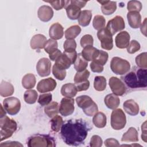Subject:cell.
Listing matches in <instances>:
<instances>
[{"label":"cell","mask_w":147,"mask_h":147,"mask_svg":"<svg viewBox=\"0 0 147 147\" xmlns=\"http://www.w3.org/2000/svg\"><path fill=\"white\" fill-rule=\"evenodd\" d=\"M91 129V127L84 120L71 119L63 123L60 136L66 144L78 146L84 142Z\"/></svg>","instance_id":"obj_1"},{"label":"cell","mask_w":147,"mask_h":147,"mask_svg":"<svg viewBox=\"0 0 147 147\" xmlns=\"http://www.w3.org/2000/svg\"><path fill=\"white\" fill-rule=\"evenodd\" d=\"M126 86L133 90L146 88L147 86V70L145 68H133V69L121 77Z\"/></svg>","instance_id":"obj_2"},{"label":"cell","mask_w":147,"mask_h":147,"mask_svg":"<svg viewBox=\"0 0 147 147\" xmlns=\"http://www.w3.org/2000/svg\"><path fill=\"white\" fill-rule=\"evenodd\" d=\"M1 141L10 137L17 129V122L13 119L5 115L0 118Z\"/></svg>","instance_id":"obj_3"},{"label":"cell","mask_w":147,"mask_h":147,"mask_svg":"<svg viewBox=\"0 0 147 147\" xmlns=\"http://www.w3.org/2000/svg\"><path fill=\"white\" fill-rule=\"evenodd\" d=\"M76 102L84 114L89 117L93 116L98 111L97 105L88 95H81L76 98Z\"/></svg>","instance_id":"obj_4"},{"label":"cell","mask_w":147,"mask_h":147,"mask_svg":"<svg viewBox=\"0 0 147 147\" xmlns=\"http://www.w3.org/2000/svg\"><path fill=\"white\" fill-rule=\"evenodd\" d=\"M27 145L29 147L55 146V141L53 137L48 134H34L29 137Z\"/></svg>","instance_id":"obj_5"},{"label":"cell","mask_w":147,"mask_h":147,"mask_svg":"<svg viewBox=\"0 0 147 147\" xmlns=\"http://www.w3.org/2000/svg\"><path fill=\"white\" fill-rule=\"evenodd\" d=\"M77 55L76 51L69 52L64 51L55 60V65L61 69H68L72 64H74Z\"/></svg>","instance_id":"obj_6"},{"label":"cell","mask_w":147,"mask_h":147,"mask_svg":"<svg viewBox=\"0 0 147 147\" xmlns=\"http://www.w3.org/2000/svg\"><path fill=\"white\" fill-rule=\"evenodd\" d=\"M111 71L117 75H125L130 69V64L128 61L119 57H114L110 62Z\"/></svg>","instance_id":"obj_7"},{"label":"cell","mask_w":147,"mask_h":147,"mask_svg":"<svg viewBox=\"0 0 147 147\" xmlns=\"http://www.w3.org/2000/svg\"><path fill=\"white\" fill-rule=\"evenodd\" d=\"M126 117L123 110L121 109H114L111 114V126L116 130H121L125 126Z\"/></svg>","instance_id":"obj_8"},{"label":"cell","mask_w":147,"mask_h":147,"mask_svg":"<svg viewBox=\"0 0 147 147\" xmlns=\"http://www.w3.org/2000/svg\"><path fill=\"white\" fill-rule=\"evenodd\" d=\"M98 39L100 41L101 47L106 50H111L113 47V35L106 28H103L97 33Z\"/></svg>","instance_id":"obj_9"},{"label":"cell","mask_w":147,"mask_h":147,"mask_svg":"<svg viewBox=\"0 0 147 147\" xmlns=\"http://www.w3.org/2000/svg\"><path fill=\"white\" fill-rule=\"evenodd\" d=\"M3 105L5 111L11 115H16L21 109L20 100L16 97L11 96L5 99Z\"/></svg>","instance_id":"obj_10"},{"label":"cell","mask_w":147,"mask_h":147,"mask_svg":"<svg viewBox=\"0 0 147 147\" xmlns=\"http://www.w3.org/2000/svg\"><path fill=\"white\" fill-rule=\"evenodd\" d=\"M75 100L72 98H63L61 102L59 108V111L61 115L67 117L71 115L75 109Z\"/></svg>","instance_id":"obj_11"},{"label":"cell","mask_w":147,"mask_h":147,"mask_svg":"<svg viewBox=\"0 0 147 147\" xmlns=\"http://www.w3.org/2000/svg\"><path fill=\"white\" fill-rule=\"evenodd\" d=\"M125 27V24L124 20L121 16H117L111 20H109L106 26V28L110 31L113 36L117 32L124 29Z\"/></svg>","instance_id":"obj_12"},{"label":"cell","mask_w":147,"mask_h":147,"mask_svg":"<svg viewBox=\"0 0 147 147\" xmlns=\"http://www.w3.org/2000/svg\"><path fill=\"white\" fill-rule=\"evenodd\" d=\"M109 84L113 94L117 96H122L126 92V87L124 83L117 77L110 78Z\"/></svg>","instance_id":"obj_13"},{"label":"cell","mask_w":147,"mask_h":147,"mask_svg":"<svg viewBox=\"0 0 147 147\" xmlns=\"http://www.w3.org/2000/svg\"><path fill=\"white\" fill-rule=\"evenodd\" d=\"M52 64L51 61L45 57L40 59L36 65V71L41 77H45L49 75L51 73Z\"/></svg>","instance_id":"obj_14"},{"label":"cell","mask_w":147,"mask_h":147,"mask_svg":"<svg viewBox=\"0 0 147 147\" xmlns=\"http://www.w3.org/2000/svg\"><path fill=\"white\" fill-rule=\"evenodd\" d=\"M57 86V83L52 78L44 79L40 80L37 85V90L41 93H45L54 90Z\"/></svg>","instance_id":"obj_15"},{"label":"cell","mask_w":147,"mask_h":147,"mask_svg":"<svg viewBox=\"0 0 147 147\" xmlns=\"http://www.w3.org/2000/svg\"><path fill=\"white\" fill-rule=\"evenodd\" d=\"M67 17L72 20L78 19L81 13V9L75 4L72 1H65L64 6Z\"/></svg>","instance_id":"obj_16"},{"label":"cell","mask_w":147,"mask_h":147,"mask_svg":"<svg viewBox=\"0 0 147 147\" xmlns=\"http://www.w3.org/2000/svg\"><path fill=\"white\" fill-rule=\"evenodd\" d=\"M130 34L127 31L119 32L115 37V41L117 47L119 49H124L128 47L130 43Z\"/></svg>","instance_id":"obj_17"},{"label":"cell","mask_w":147,"mask_h":147,"mask_svg":"<svg viewBox=\"0 0 147 147\" xmlns=\"http://www.w3.org/2000/svg\"><path fill=\"white\" fill-rule=\"evenodd\" d=\"M37 16L41 21L48 22L50 21L53 16V9L48 5H42L38 9Z\"/></svg>","instance_id":"obj_18"},{"label":"cell","mask_w":147,"mask_h":147,"mask_svg":"<svg viewBox=\"0 0 147 147\" xmlns=\"http://www.w3.org/2000/svg\"><path fill=\"white\" fill-rule=\"evenodd\" d=\"M49 37L55 40L61 39L64 35L63 27L58 22L52 24L49 30Z\"/></svg>","instance_id":"obj_19"},{"label":"cell","mask_w":147,"mask_h":147,"mask_svg":"<svg viewBox=\"0 0 147 147\" xmlns=\"http://www.w3.org/2000/svg\"><path fill=\"white\" fill-rule=\"evenodd\" d=\"M47 41V37L41 34H37L32 37L30 40V47L33 49L44 48Z\"/></svg>","instance_id":"obj_20"},{"label":"cell","mask_w":147,"mask_h":147,"mask_svg":"<svg viewBox=\"0 0 147 147\" xmlns=\"http://www.w3.org/2000/svg\"><path fill=\"white\" fill-rule=\"evenodd\" d=\"M125 111L130 115L135 116L139 113V106L133 99L126 100L123 105Z\"/></svg>","instance_id":"obj_21"},{"label":"cell","mask_w":147,"mask_h":147,"mask_svg":"<svg viewBox=\"0 0 147 147\" xmlns=\"http://www.w3.org/2000/svg\"><path fill=\"white\" fill-rule=\"evenodd\" d=\"M127 18L130 26L133 29L138 28L141 23V16L139 12L129 11L127 14Z\"/></svg>","instance_id":"obj_22"},{"label":"cell","mask_w":147,"mask_h":147,"mask_svg":"<svg viewBox=\"0 0 147 147\" xmlns=\"http://www.w3.org/2000/svg\"><path fill=\"white\" fill-rule=\"evenodd\" d=\"M98 2L101 4V10L105 15H111L117 9L116 2L110 1H98Z\"/></svg>","instance_id":"obj_23"},{"label":"cell","mask_w":147,"mask_h":147,"mask_svg":"<svg viewBox=\"0 0 147 147\" xmlns=\"http://www.w3.org/2000/svg\"><path fill=\"white\" fill-rule=\"evenodd\" d=\"M99 50L92 46L86 47L82 51V56L88 61L94 60L99 53Z\"/></svg>","instance_id":"obj_24"},{"label":"cell","mask_w":147,"mask_h":147,"mask_svg":"<svg viewBox=\"0 0 147 147\" xmlns=\"http://www.w3.org/2000/svg\"><path fill=\"white\" fill-rule=\"evenodd\" d=\"M104 102L107 108L114 110L119 106L120 103V99L117 96V95L113 93L107 95L105 97Z\"/></svg>","instance_id":"obj_25"},{"label":"cell","mask_w":147,"mask_h":147,"mask_svg":"<svg viewBox=\"0 0 147 147\" xmlns=\"http://www.w3.org/2000/svg\"><path fill=\"white\" fill-rule=\"evenodd\" d=\"M78 90L73 83H67L62 86L61 88V94L63 96L67 98H73L77 94Z\"/></svg>","instance_id":"obj_26"},{"label":"cell","mask_w":147,"mask_h":147,"mask_svg":"<svg viewBox=\"0 0 147 147\" xmlns=\"http://www.w3.org/2000/svg\"><path fill=\"white\" fill-rule=\"evenodd\" d=\"M121 141L124 142H137L138 141V137L136 129L133 127H130L127 131L123 134Z\"/></svg>","instance_id":"obj_27"},{"label":"cell","mask_w":147,"mask_h":147,"mask_svg":"<svg viewBox=\"0 0 147 147\" xmlns=\"http://www.w3.org/2000/svg\"><path fill=\"white\" fill-rule=\"evenodd\" d=\"M14 88L9 82L2 80L0 84V95L2 97L9 96L13 94Z\"/></svg>","instance_id":"obj_28"},{"label":"cell","mask_w":147,"mask_h":147,"mask_svg":"<svg viewBox=\"0 0 147 147\" xmlns=\"http://www.w3.org/2000/svg\"><path fill=\"white\" fill-rule=\"evenodd\" d=\"M92 18V12L91 10H84L81 11L80 16L78 19V23L80 25L85 27L88 26Z\"/></svg>","instance_id":"obj_29"},{"label":"cell","mask_w":147,"mask_h":147,"mask_svg":"<svg viewBox=\"0 0 147 147\" xmlns=\"http://www.w3.org/2000/svg\"><path fill=\"white\" fill-rule=\"evenodd\" d=\"M93 124L98 128H103L106 125L107 118L102 112H97L94 115L92 118Z\"/></svg>","instance_id":"obj_30"},{"label":"cell","mask_w":147,"mask_h":147,"mask_svg":"<svg viewBox=\"0 0 147 147\" xmlns=\"http://www.w3.org/2000/svg\"><path fill=\"white\" fill-rule=\"evenodd\" d=\"M36 77L32 74H27L22 79V85L26 89L33 88L36 84Z\"/></svg>","instance_id":"obj_31"},{"label":"cell","mask_w":147,"mask_h":147,"mask_svg":"<svg viewBox=\"0 0 147 147\" xmlns=\"http://www.w3.org/2000/svg\"><path fill=\"white\" fill-rule=\"evenodd\" d=\"M74 68L77 72H81L85 70L88 65V61L82 56V53L77 55L76 59L74 63Z\"/></svg>","instance_id":"obj_32"},{"label":"cell","mask_w":147,"mask_h":147,"mask_svg":"<svg viewBox=\"0 0 147 147\" xmlns=\"http://www.w3.org/2000/svg\"><path fill=\"white\" fill-rule=\"evenodd\" d=\"M80 32V27L77 25H75L70 26L65 31V37L67 40H74Z\"/></svg>","instance_id":"obj_33"},{"label":"cell","mask_w":147,"mask_h":147,"mask_svg":"<svg viewBox=\"0 0 147 147\" xmlns=\"http://www.w3.org/2000/svg\"><path fill=\"white\" fill-rule=\"evenodd\" d=\"M59 104L56 102H52L44 108L45 113L50 118H52L56 115L59 111Z\"/></svg>","instance_id":"obj_34"},{"label":"cell","mask_w":147,"mask_h":147,"mask_svg":"<svg viewBox=\"0 0 147 147\" xmlns=\"http://www.w3.org/2000/svg\"><path fill=\"white\" fill-rule=\"evenodd\" d=\"M107 83L106 78L103 76H96L95 77L94 87L95 90L102 91L106 88Z\"/></svg>","instance_id":"obj_35"},{"label":"cell","mask_w":147,"mask_h":147,"mask_svg":"<svg viewBox=\"0 0 147 147\" xmlns=\"http://www.w3.org/2000/svg\"><path fill=\"white\" fill-rule=\"evenodd\" d=\"M38 94L36 90H26L24 92V100L26 103L28 104H33L34 103L37 99Z\"/></svg>","instance_id":"obj_36"},{"label":"cell","mask_w":147,"mask_h":147,"mask_svg":"<svg viewBox=\"0 0 147 147\" xmlns=\"http://www.w3.org/2000/svg\"><path fill=\"white\" fill-rule=\"evenodd\" d=\"M51 129L54 132H58L63 124V120L61 116L56 115L51 120Z\"/></svg>","instance_id":"obj_37"},{"label":"cell","mask_w":147,"mask_h":147,"mask_svg":"<svg viewBox=\"0 0 147 147\" xmlns=\"http://www.w3.org/2000/svg\"><path fill=\"white\" fill-rule=\"evenodd\" d=\"M106 20L105 17L101 15H96L94 17L92 21V25L95 29L100 30L105 28Z\"/></svg>","instance_id":"obj_38"},{"label":"cell","mask_w":147,"mask_h":147,"mask_svg":"<svg viewBox=\"0 0 147 147\" xmlns=\"http://www.w3.org/2000/svg\"><path fill=\"white\" fill-rule=\"evenodd\" d=\"M58 48V44L57 42L53 39H49L47 40L45 47H44V50L45 51L49 54H51L52 53L56 51Z\"/></svg>","instance_id":"obj_39"},{"label":"cell","mask_w":147,"mask_h":147,"mask_svg":"<svg viewBox=\"0 0 147 147\" xmlns=\"http://www.w3.org/2000/svg\"><path fill=\"white\" fill-rule=\"evenodd\" d=\"M90 74V72L86 69L81 72H77L74 76L75 84L87 80Z\"/></svg>","instance_id":"obj_40"},{"label":"cell","mask_w":147,"mask_h":147,"mask_svg":"<svg viewBox=\"0 0 147 147\" xmlns=\"http://www.w3.org/2000/svg\"><path fill=\"white\" fill-rule=\"evenodd\" d=\"M136 63L138 67L141 68H147V53L143 52L139 54L136 57Z\"/></svg>","instance_id":"obj_41"},{"label":"cell","mask_w":147,"mask_h":147,"mask_svg":"<svg viewBox=\"0 0 147 147\" xmlns=\"http://www.w3.org/2000/svg\"><path fill=\"white\" fill-rule=\"evenodd\" d=\"M108 58H109V55L107 52L102 51V50L101 51L99 50L98 56L92 61L96 63L97 64H99L103 66L107 63V61L108 60Z\"/></svg>","instance_id":"obj_42"},{"label":"cell","mask_w":147,"mask_h":147,"mask_svg":"<svg viewBox=\"0 0 147 147\" xmlns=\"http://www.w3.org/2000/svg\"><path fill=\"white\" fill-rule=\"evenodd\" d=\"M127 9L129 11L140 12L142 9V3L138 1H130L127 3Z\"/></svg>","instance_id":"obj_43"},{"label":"cell","mask_w":147,"mask_h":147,"mask_svg":"<svg viewBox=\"0 0 147 147\" xmlns=\"http://www.w3.org/2000/svg\"><path fill=\"white\" fill-rule=\"evenodd\" d=\"M52 74L57 79L63 80L65 79L67 72L65 69H61L54 64L52 68Z\"/></svg>","instance_id":"obj_44"},{"label":"cell","mask_w":147,"mask_h":147,"mask_svg":"<svg viewBox=\"0 0 147 147\" xmlns=\"http://www.w3.org/2000/svg\"><path fill=\"white\" fill-rule=\"evenodd\" d=\"M52 99V95L51 93H46L41 94L38 99V103L41 106H47L49 104Z\"/></svg>","instance_id":"obj_45"},{"label":"cell","mask_w":147,"mask_h":147,"mask_svg":"<svg viewBox=\"0 0 147 147\" xmlns=\"http://www.w3.org/2000/svg\"><path fill=\"white\" fill-rule=\"evenodd\" d=\"M63 48L65 52L75 51L76 48V42L75 40H66L64 41Z\"/></svg>","instance_id":"obj_46"},{"label":"cell","mask_w":147,"mask_h":147,"mask_svg":"<svg viewBox=\"0 0 147 147\" xmlns=\"http://www.w3.org/2000/svg\"><path fill=\"white\" fill-rule=\"evenodd\" d=\"M93 41H94V39L91 35L85 34L81 38L80 43L81 46L83 48H85L88 46H92Z\"/></svg>","instance_id":"obj_47"},{"label":"cell","mask_w":147,"mask_h":147,"mask_svg":"<svg viewBox=\"0 0 147 147\" xmlns=\"http://www.w3.org/2000/svg\"><path fill=\"white\" fill-rule=\"evenodd\" d=\"M141 46L140 43L136 40H133L129 43L127 47V52L130 54H133L140 49Z\"/></svg>","instance_id":"obj_48"},{"label":"cell","mask_w":147,"mask_h":147,"mask_svg":"<svg viewBox=\"0 0 147 147\" xmlns=\"http://www.w3.org/2000/svg\"><path fill=\"white\" fill-rule=\"evenodd\" d=\"M103 144L102 139L98 135L92 136L90 141V146L92 147H100Z\"/></svg>","instance_id":"obj_49"},{"label":"cell","mask_w":147,"mask_h":147,"mask_svg":"<svg viewBox=\"0 0 147 147\" xmlns=\"http://www.w3.org/2000/svg\"><path fill=\"white\" fill-rule=\"evenodd\" d=\"M47 3H50L52 6L56 10H59L64 7L65 1H62V0H59V1H45Z\"/></svg>","instance_id":"obj_50"},{"label":"cell","mask_w":147,"mask_h":147,"mask_svg":"<svg viewBox=\"0 0 147 147\" xmlns=\"http://www.w3.org/2000/svg\"><path fill=\"white\" fill-rule=\"evenodd\" d=\"M78 91H86L90 87V82L88 80L78 83H75V84Z\"/></svg>","instance_id":"obj_51"},{"label":"cell","mask_w":147,"mask_h":147,"mask_svg":"<svg viewBox=\"0 0 147 147\" xmlns=\"http://www.w3.org/2000/svg\"><path fill=\"white\" fill-rule=\"evenodd\" d=\"M90 68L91 71L94 72L100 73L103 71V66L97 64L94 61H92V62L90 63Z\"/></svg>","instance_id":"obj_52"},{"label":"cell","mask_w":147,"mask_h":147,"mask_svg":"<svg viewBox=\"0 0 147 147\" xmlns=\"http://www.w3.org/2000/svg\"><path fill=\"white\" fill-rule=\"evenodd\" d=\"M105 145L107 147L120 146L119 142L116 139H114L113 138H110L106 140L105 141Z\"/></svg>","instance_id":"obj_53"},{"label":"cell","mask_w":147,"mask_h":147,"mask_svg":"<svg viewBox=\"0 0 147 147\" xmlns=\"http://www.w3.org/2000/svg\"><path fill=\"white\" fill-rule=\"evenodd\" d=\"M0 146H23V145L17 141H8L5 142H2L0 144Z\"/></svg>","instance_id":"obj_54"},{"label":"cell","mask_w":147,"mask_h":147,"mask_svg":"<svg viewBox=\"0 0 147 147\" xmlns=\"http://www.w3.org/2000/svg\"><path fill=\"white\" fill-rule=\"evenodd\" d=\"M61 52L59 50V49H57L56 51H55L54 52L52 53L51 54H49V59L52 60V61H55L56 60L59 56L61 54Z\"/></svg>","instance_id":"obj_55"},{"label":"cell","mask_w":147,"mask_h":147,"mask_svg":"<svg viewBox=\"0 0 147 147\" xmlns=\"http://www.w3.org/2000/svg\"><path fill=\"white\" fill-rule=\"evenodd\" d=\"M142 129V135H141V138L144 142H146V122H145L143 125L141 126Z\"/></svg>","instance_id":"obj_56"},{"label":"cell","mask_w":147,"mask_h":147,"mask_svg":"<svg viewBox=\"0 0 147 147\" xmlns=\"http://www.w3.org/2000/svg\"><path fill=\"white\" fill-rule=\"evenodd\" d=\"M72 2L76 4L78 6H79L80 9L84 7L86 3H87V1H79V0H72Z\"/></svg>","instance_id":"obj_57"},{"label":"cell","mask_w":147,"mask_h":147,"mask_svg":"<svg viewBox=\"0 0 147 147\" xmlns=\"http://www.w3.org/2000/svg\"><path fill=\"white\" fill-rule=\"evenodd\" d=\"M146 18H145L143 23L141 24V27H140V29H141V31L142 32V33H143L144 34L145 36H146Z\"/></svg>","instance_id":"obj_58"},{"label":"cell","mask_w":147,"mask_h":147,"mask_svg":"<svg viewBox=\"0 0 147 147\" xmlns=\"http://www.w3.org/2000/svg\"><path fill=\"white\" fill-rule=\"evenodd\" d=\"M1 117H2L5 115H6V111H5V109H3V106L2 105H1Z\"/></svg>","instance_id":"obj_59"}]
</instances>
